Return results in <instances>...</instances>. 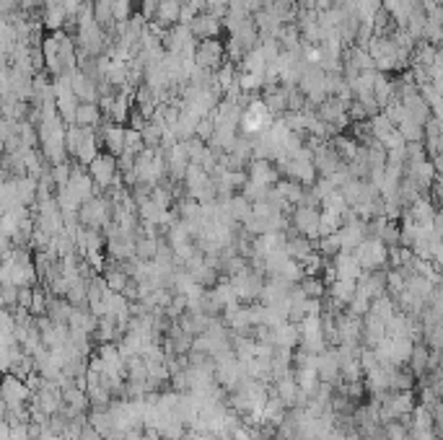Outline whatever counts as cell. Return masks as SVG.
I'll list each match as a JSON object with an SVG mask.
<instances>
[{"label":"cell","mask_w":443,"mask_h":440,"mask_svg":"<svg viewBox=\"0 0 443 440\" xmlns=\"http://www.w3.org/2000/svg\"><path fill=\"white\" fill-rule=\"evenodd\" d=\"M135 179L140 184L156 187L163 184L166 179V161H163V151L158 148H143V151L135 156Z\"/></svg>","instance_id":"cell-1"},{"label":"cell","mask_w":443,"mask_h":440,"mask_svg":"<svg viewBox=\"0 0 443 440\" xmlns=\"http://www.w3.org/2000/svg\"><path fill=\"white\" fill-rule=\"evenodd\" d=\"M75 220L83 225V228H94V231H101L104 233L112 223V202L106 200L104 194H96V197H91L86 200L78 208V215Z\"/></svg>","instance_id":"cell-2"},{"label":"cell","mask_w":443,"mask_h":440,"mask_svg":"<svg viewBox=\"0 0 443 440\" xmlns=\"http://www.w3.org/2000/svg\"><path fill=\"white\" fill-rule=\"evenodd\" d=\"M182 187H185V197H189V200H197L200 205L218 200L216 182L210 179L208 171H202V168L194 166V163H189V166H187L185 179H182Z\"/></svg>","instance_id":"cell-3"},{"label":"cell","mask_w":443,"mask_h":440,"mask_svg":"<svg viewBox=\"0 0 443 440\" xmlns=\"http://www.w3.org/2000/svg\"><path fill=\"white\" fill-rule=\"evenodd\" d=\"M353 254L355 259H358V264H361L363 272H376V270H384L389 264V246L384 241L373 239V236L361 241V244L353 249Z\"/></svg>","instance_id":"cell-4"},{"label":"cell","mask_w":443,"mask_h":440,"mask_svg":"<svg viewBox=\"0 0 443 440\" xmlns=\"http://www.w3.org/2000/svg\"><path fill=\"white\" fill-rule=\"evenodd\" d=\"M86 171H89V176L94 179V184H96L99 194L106 192L109 187H117L122 184V176L120 171H117V158L114 156H109V153H99L96 158L91 161L89 166H86Z\"/></svg>","instance_id":"cell-5"},{"label":"cell","mask_w":443,"mask_h":440,"mask_svg":"<svg viewBox=\"0 0 443 440\" xmlns=\"http://www.w3.org/2000/svg\"><path fill=\"white\" fill-rule=\"evenodd\" d=\"M226 63V44L220 39H202L194 47V65L200 70L216 73L220 65Z\"/></svg>","instance_id":"cell-6"},{"label":"cell","mask_w":443,"mask_h":440,"mask_svg":"<svg viewBox=\"0 0 443 440\" xmlns=\"http://www.w3.org/2000/svg\"><path fill=\"white\" fill-rule=\"evenodd\" d=\"M290 228L299 233V236H306V239L316 241L319 239V208H308V205H296V208L288 213Z\"/></svg>","instance_id":"cell-7"},{"label":"cell","mask_w":443,"mask_h":440,"mask_svg":"<svg viewBox=\"0 0 443 440\" xmlns=\"http://www.w3.org/2000/svg\"><path fill=\"white\" fill-rule=\"evenodd\" d=\"M231 288H234L236 298L239 301H259V293H262V285H265V275L254 272V270H242L228 277Z\"/></svg>","instance_id":"cell-8"},{"label":"cell","mask_w":443,"mask_h":440,"mask_svg":"<svg viewBox=\"0 0 443 440\" xmlns=\"http://www.w3.org/2000/svg\"><path fill=\"white\" fill-rule=\"evenodd\" d=\"M29 396H32V389L13 373L0 381V404L6 409H21L29 401Z\"/></svg>","instance_id":"cell-9"},{"label":"cell","mask_w":443,"mask_h":440,"mask_svg":"<svg viewBox=\"0 0 443 440\" xmlns=\"http://www.w3.org/2000/svg\"><path fill=\"white\" fill-rule=\"evenodd\" d=\"M345 106L347 104H342L339 99H335V96H327L322 101V104L316 106L314 112H316V117L324 122V125H330L335 132H342V130L350 125V120H347V114H345Z\"/></svg>","instance_id":"cell-10"},{"label":"cell","mask_w":443,"mask_h":440,"mask_svg":"<svg viewBox=\"0 0 443 440\" xmlns=\"http://www.w3.org/2000/svg\"><path fill=\"white\" fill-rule=\"evenodd\" d=\"M189 32H192V37L197 42H202V39H220V34H226V32H223V21H220V18H216L213 13H208V11H202V13H197V16L192 18Z\"/></svg>","instance_id":"cell-11"},{"label":"cell","mask_w":443,"mask_h":440,"mask_svg":"<svg viewBox=\"0 0 443 440\" xmlns=\"http://www.w3.org/2000/svg\"><path fill=\"white\" fill-rule=\"evenodd\" d=\"M244 171H247V179H249V182H257V184H262V187H275L282 179L280 171H277V166H275L273 161L251 158Z\"/></svg>","instance_id":"cell-12"},{"label":"cell","mask_w":443,"mask_h":440,"mask_svg":"<svg viewBox=\"0 0 443 440\" xmlns=\"http://www.w3.org/2000/svg\"><path fill=\"white\" fill-rule=\"evenodd\" d=\"M339 249L342 251H353L361 241L368 239V223L366 220H350V223H342L337 231Z\"/></svg>","instance_id":"cell-13"},{"label":"cell","mask_w":443,"mask_h":440,"mask_svg":"<svg viewBox=\"0 0 443 440\" xmlns=\"http://www.w3.org/2000/svg\"><path fill=\"white\" fill-rule=\"evenodd\" d=\"M332 270H335V277H339V280H358L363 272L353 251H337L332 256Z\"/></svg>","instance_id":"cell-14"},{"label":"cell","mask_w":443,"mask_h":440,"mask_svg":"<svg viewBox=\"0 0 443 440\" xmlns=\"http://www.w3.org/2000/svg\"><path fill=\"white\" fill-rule=\"evenodd\" d=\"M316 376L324 384H335L339 378V360H337V352L335 347H327L324 352L316 355Z\"/></svg>","instance_id":"cell-15"},{"label":"cell","mask_w":443,"mask_h":440,"mask_svg":"<svg viewBox=\"0 0 443 440\" xmlns=\"http://www.w3.org/2000/svg\"><path fill=\"white\" fill-rule=\"evenodd\" d=\"M282 249H285V254H288L293 262H304L306 256H311L316 251L314 241L306 239V236H299L293 228H288V239H285V246Z\"/></svg>","instance_id":"cell-16"},{"label":"cell","mask_w":443,"mask_h":440,"mask_svg":"<svg viewBox=\"0 0 443 440\" xmlns=\"http://www.w3.org/2000/svg\"><path fill=\"white\" fill-rule=\"evenodd\" d=\"M420 8V0H381V11L389 13V18L397 26H404V21L410 18V13Z\"/></svg>","instance_id":"cell-17"},{"label":"cell","mask_w":443,"mask_h":440,"mask_svg":"<svg viewBox=\"0 0 443 440\" xmlns=\"http://www.w3.org/2000/svg\"><path fill=\"white\" fill-rule=\"evenodd\" d=\"M373 99H376L379 109H384L392 99H397V83L389 73H376V78H373Z\"/></svg>","instance_id":"cell-18"},{"label":"cell","mask_w":443,"mask_h":440,"mask_svg":"<svg viewBox=\"0 0 443 440\" xmlns=\"http://www.w3.org/2000/svg\"><path fill=\"white\" fill-rule=\"evenodd\" d=\"M13 184H16V197L24 208H32L37 202V192H39V179L32 174L13 176Z\"/></svg>","instance_id":"cell-19"},{"label":"cell","mask_w":443,"mask_h":440,"mask_svg":"<svg viewBox=\"0 0 443 440\" xmlns=\"http://www.w3.org/2000/svg\"><path fill=\"white\" fill-rule=\"evenodd\" d=\"M407 365H410L412 376L415 378L428 376V368H430V350L425 347V342L412 344V352H410V358H407Z\"/></svg>","instance_id":"cell-20"},{"label":"cell","mask_w":443,"mask_h":440,"mask_svg":"<svg viewBox=\"0 0 443 440\" xmlns=\"http://www.w3.org/2000/svg\"><path fill=\"white\" fill-rule=\"evenodd\" d=\"M223 205H226V213H228V218L234 220L236 225H242L247 218L251 215V202L244 197V194H231V197H226L223 200Z\"/></svg>","instance_id":"cell-21"},{"label":"cell","mask_w":443,"mask_h":440,"mask_svg":"<svg viewBox=\"0 0 443 440\" xmlns=\"http://www.w3.org/2000/svg\"><path fill=\"white\" fill-rule=\"evenodd\" d=\"M179 6L177 0H158L156 3V13H154V21L163 29H171L174 24H179Z\"/></svg>","instance_id":"cell-22"},{"label":"cell","mask_w":443,"mask_h":440,"mask_svg":"<svg viewBox=\"0 0 443 440\" xmlns=\"http://www.w3.org/2000/svg\"><path fill=\"white\" fill-rule=\"evenodd\" d=\"M275 192L280 194L282 200L288 202L290 208H296L304 202V194H306V187L296 184V182H290V179H280L277 184H275Z\"/></svg>","instance_id":"cell-23"},{"label":"cell","mask_w":443,"mask_h":440,"mask_svg":"<svg viewBox=\"0 0 443 440\" xmlns=\"http://www.w3.org/2000/svg\"><path fill=\"white\" fill-rule=\"evenodd\" d=\"M327 293H330V301H335L337 306H345L355 296V280H339V277H335L330 282Z\"/></svg>","instance_id":"cell-24"},{"label":"cell","mask_w":443,"mask_h":440,"mask_svg":"<svg viewBox=\"0 0 443 440\" xmlns=\"http://www.w3.org/2000/svg\"><path fill=\"white\" fill-rule=\"evenodd\" d=\"M101 122H104V117H101L96 104H78V109H75V125H78V127L96 130Z\"/></svg>","instance_id":"cell-25"},{"label":"cell","mask_w":443,"mask_h":440,"mask_svg":"<svg viewBox=\"0 0 443 440\" xmlns=\"http://www.w3.org/2000/svg\"><path fill=\"white\" fill-rule=\"evenodd\" d=\"M293 378H296V386L304 396H311L319 386V376H316V368H293Z\"/></svg>","instance_id":"cell-26"},{"label":"cell","mask_w":443,"mask_h":440,"mask_svg":"<svg viewBox=\"0 0 443 440\" xmlns=\"http://www.w3.org/2000/svg\"><path fill=\"white\" fill-rule=\"evenodd\" d=\"M415 381H418V378L412 376L410 368L397 365V368L392 370V384H389V391H412V389H415Z\"/></svg>","instance_id":"cell-27"},{"label":"cell","mask_w":443,"mask_h":440,"mask_svg":"<svg viewBox=\"0 0 443 440\" xmlns=\"http://www.w3.org/2000/svg\"><path fill=\"white\" fill-rule=\"evenodd\" d=\"M239 68H242V73H259V75H262L267 68V60H265V55H262V49L259 47L247 49L242 57V63H239Z\"/></svg>","instance_id":"cell-28"},{"label":"cell","mask_w":443,"mask_h":440,"mask_svg":"<svg viewBox=\"0 0 443 440\" xmlns=\"http://www.w3.org/2000/svg\"><path fill=\"white\" fill-rule=\"evenodd\" d=\"M158 249V239H148L140 231H135V259L140 262H151Z\"/></svg>","instance_id":"cell-29"},{"label":"cell","mask_w":443,"mask_h":440,"mask_svg":"<svg viewBox=\"0 0 443 440\" xmlns=\"http://www.w3.org/2000/svg\"><path fill=\"white\" fill-rule=\"evenodd\" d=\"M301 288V293L306 298H324V293H327V288H324V280L319 277V275H304L299 282H296Z\"/></svg>","instance_id":"cell-30"},{"label":"cell","mask_w":443,"mask_h":440,"mask_svg":"<svg viewBox=\"0 0 443 440\" xmlns=\"http://www.w3.org/2000/svg\"><path fill=\"white\" fill-rule=\"evenodd\" d=\"M94 21H96L106 34L112 32L114 18H112V3H109V0H94Z\"/></svg>","instance_id":"cell-31"},{"label":"cell","mask_w":443,"mask_h":440,"mask_svg":"<svg viewBox=\"0 0 443 440\" xmlns=\"http://www.w3.org/2000/svg\"><path fill=\"white\" fill-rule=\"evenodd\" d=\"M163 125L158 122H148L143 130H140V137H143V145L145 148H158L161 145V137H163Z\"/></svg>","instance_id":"cell-32"},{"label":"cell","mask_w":443,"mask_h":440,"mask_svg":"<svg viewBox=\"0 0 443 440\" xmlns=\"http://www.w3.org/2000/svg\"><path fill=\"white\" fill-rule=\"evenodd\" d=\"M319 244H316V254L324 256V259H332V256L337 254V251H342L339 249V239H337V233H330V236H319Z\"/></svg>","instance_id":"cell-33"},{"label":"cell","mask_w":443,"mask_h":440,"mask_svg":"<svg viewBox=\"0 0 443 440\" xmlns=\"http://www.w3.org/2000/svg\"><path fill=\"white\" fill-rule=\"evenodd\" d=\"M135 13V0H112V18L114 24H122V21H130Z\"/></svg>","instance_id":"cell-34"},{"label":"cell","mask_w":443,"mask_h":440,"mask_svg":"<svg viewBox=\"0 0 443 440\" xmlns=\"http://www.w3.org/2000/svg\"><path fill=\"white\" fill-rule=\"evenodd\" d=\"M397 130H399V135H402L404 143H420V140H423V127H420L418 122L404 120L397 125Z\"/></svg>","instance_id":"cell-35"},{"label":"cell","mask_w":443,"mask_h":440,"mask_svg":"<svg viewBox=\"0 0 443 440\" xmlns=\"http://www.w3.org/2000/svg\"><path fill=\"white\" fill-rule=\"evenodd\" d=\"M143 137H140V130H132V127H125V153H132V156H137V153L143 151Z\"/></svg>","instance_id":"cell-36"},{"label":"cell","mask_w":443,"mask_h":440,"mask_svg":"<svg viewBox=\"0 0 443 440\" xmlns=\"http://www.w3.org/2000/svg\"><path fill=\"white\" fill-rule=\"evenodd\" d=\"M213 130H216V125H213V120L208 117H202L200 122H197V127H194V137H200L202 143H208L210 137H213Z\"/></svg>","instance_id":"cell-37"},{"label":"cell","mask_w":443,"mask_h":440,"mask_svg":"<svg viewBox=\"0 0 443 440\" xmlns=\"http://www.w3.org/2000/svg\"><path fill=\"white\" fill-rule=\"evenodd\" d=\"M18 6L24 13H34V11L44 8V0H18Z\"/></svg>","instance_id":"cell-38"},{"label":"cell","mask_w":443,"mask_h":440,"mask_svg":"<svg viewBox=\"0 0 443 440\" xmlns=\"http://www.w3.org/2000/svg\"><path fill=\"white\" fill-rule=\"evenodd\" d=\"M185 3L194 11V13H202V11H205V0H185Z\"/></svg>","instance_id":"cell-39"},{"label":"cell","mask_w":443,"mask_h":440,"mask_svg":"<svg viewBox=\"0 0 443 440\" xmlns=\"http://www.w3.org/2000/svg\"><path fill=\"white\" fill-rule=\"evenodd\" d=\"M109 3H112V0H109Z\"/></svg>","instance_id":"cell-40"}]
</instances>
